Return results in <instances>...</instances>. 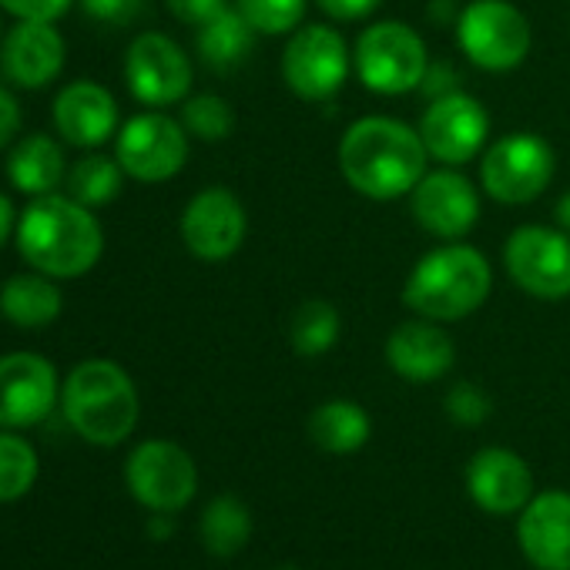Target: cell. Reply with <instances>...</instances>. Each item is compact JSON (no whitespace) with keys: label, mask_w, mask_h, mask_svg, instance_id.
Segmentation results:
<instances>
[{"label":"cell","mask_w":570,"mask_h":570,"mask_svg":"<svg viewBox=\"0 0 570 570\" xmlns=\"http://www.w3.org/2000/svg\"><path fill=\"white\" fill-rule=\"evenodd\" d=\"M14 238L21 258L51 278H81L105 255V228L95 208L58 191L28 202Z\"/></svg>","instance_id":"obj_2"},{"label":"cell","mask_w":570,"mask_h":570,"mask_svg":"<svg viewBox=\"0 0 570 570\" xmlns=\"http://www.w3.org/2000/svg\"><path fill=\"white\" fill-rule=\"evenodd\" d=\"M443 410L450 416V423L456 426H466V430H476L490 420L493 413V400L483 386L470 383V380H460L450 386L446 400H443Z\"/></svg>","instance_id":"obj_32"},{"label":"cell","mask_w":570,"mask_h":570,"mask_svg":"<svg viewBox=\"0 0 570 570\" xmlns=\"http://www.w3.org/2000/svg\"><path fill=\"white\" fill-rule=\"evenodd\" d=\"M195 68L178 41L158 31L138 35L125 51V85L145 108H171L191 95Z\"/></svg>","instance_id":"obj_12"},{"label":"cell","mask_w":570,"mask_h":570,"mask_svg":"<svg viewBox=\"0 0 570 570\" xmlns=\"http://www.w3.org/2000/svg\"><path fill=\"white\" fill-rule=\"evenodd\" d=\"M453 31L460 55L490 75L517 71L533 48L530 21L513 0H466Z\"/></svg>","instance_id":"obj_6"},{"label":"cell","mask_w":570,"mask_h":570,"mask_svg":"<svg viewBox=\"0 0 570 570\" xmlns=\"http://www.w3.org/2000/svg\"><path fill=\"white\" fill-rule=\"evenodd\" d=\"M81 11L98 21V24H108V28H125L131 24L138 14H141V4L145 0H78Z\"/></svg>","instance_id":"obj_33"},{"label":"cell","mask_w":570,"mask_h":570,"mask_svg":"<svg viewBox=\"0 0 570 570\" xmlns=\"http://www.w3.org/2000/svg\"><path fill=\"white\" fill-rule=\"evenodd\" d=\"M68 45L55 21H18L0 41V75L18 91H41L65 71Z\"/></svg>","instance_id":"obj_17"},{"label":"cell","mask_w":570,"mask_h":570,"mask_svg":"<svg viewBox=\"0 0 570 570\" xmlns=\"http://www.w3.org/2000/svg\"><path fill=\"white\" fill-rule=\"evenodd\" d=\"M18 131H21V105L14 91L0 85V151L18 141Z\"/></svg>","instance_id":"obj_38"},{"label":"cell","mask_w":570,"mask_h":570,"mask_svg":"<svg viewBox=\"0 0 570 570\" xmlns=\"http://www.w3.org/2000/svg\"><path fill=\"white\" fill-rule=\"evenodd\" d=\"M181 125L191 138L215 145L235 131V111L218 95H188L181 101Z\"/></svg>","instance_id":"obj_30"},{"label":"cell","mask_w":570,"mask_h":570,"mask_svg":"<svg viewBox=\"0 0 570 570\" xmlns=\"http://www.w3.org/2000/svg\"><path fill=\"white\" fill-rule=\"evenodd\" d=\"M386 363L400 380L413 386H426L453 373L456 343L443 330V323L416 316V320L400 323L386 336Z\"/></svg>","instance_id":"obj_20"},{"label":"cell","mask_w":570,"mask_h":570,"mask_svg":"<svg viewBox=\"0 0 570 570\" xmlns=\"http://www.w3.org/2000/svg\"><path fill=\"white\" fill-rule=\"evenodd\" d=\"M373 436V420L356 400H326L309 413V440L333 456L360 453Z\"/></svg>","instance_id":"obj_24"},{"label":"cell","mask_w":570,"mask_h":570,"mask_svg":"<svg viewBox=\"0 0 570 570\" xmlns=\"http://www.w3.org/2000/svg\"><path fill=\"white\" fill-rule=\"evenodd\" d=\"M61 410L85 443L118 446L135 433L141 400L125 366L115 360H85L61 383Z\"/></svg>","instance_id":"obj_4"},{"label":"cell","mask_w":570,"mask_h":570,"mask_svg":"<svg viewBox=\"0 0 570 570\" xmlns=\"http://www.w3.org/2000/svg\"><path fill=\"white\" fill-rule=\"evenodd\" d=\"M517 543L537 570H570V493L540 490L517 513Z\"/></svg>","instance_id":"obj_21"},{"label":"cell","mask_w":570,"mask_h":570,"mask_svg":"<svg viewBox=\"0 0 570 570\" xmlns=\"http://www.w3.org/2000/svg\"><path fill=\"white\" fill-rule=\"evenodd\" d=\"M493 293L490 258L466 245L446 242L430 248L406 275L403 303L423 320L433 323H460L473 316Z\"/></svg>","instance_id":"obj_3"},{"label":"cell","mask_w":570,"mask_h":570,"mask_svg":"<svg viewBox=\"0 0 570 570\" xmlns=\"http://www.w3.org/2000/svg\"><path fill=\"white\" fill-rule=\"evenodd\" d=\"M61 403V380L51 360L38 353L0 356V426L28 430Z\"/></svg>","instance_id":"obj_16"},{"label":"cell","mask_w":570,"mask_h":570,"mask_svg":"<svg viewBox=\"0 0 570 570\" xmlns=\"http://www.w3.org/2000/svg\"><path fill=\"white\" fill-rule=\"evenodd\" d=\"M255 31L252 24L238 14V8L232 4L228 11H222L215 21H208L205 28H198L195 35V48H198V58L212 68V71H232L238 68L252 48H255Z\"/></svg>","instance_id":"obj_25"},{"label":"cell","mask_w":570,"mask_h":570,"mask_svg":"<svg viewBox=\"0 0 570 570\" xmlns=\"http://www.w3.org/2000/svg\"><path fill=\"white\" fill-rule=\"evenodd\" d=\"M0 41H4V38H0Z\"/></svg>","instance_id":"obj_44"},{"label":"cell","mask_w":570,"mask_h":570,"mask_svg":"<svg viewBox=\"0 0 570 570\" xmlns=\"http://www.w3.org/2000/svg\"><path fill=\"white\" fill-rule=\"evenodd\" d=\"M278 570H299V567H278Z\"/></svg>","instance_id":"obj_43"},{"label":"cell","mask_w":570,"mask_h":570,"mask_svg":"<svg viewBox=\"0 0 570 570\" xmlns=\"http://www.w3.org/2000/svg\"><path fill=\"white\" fill-rule=\"evenodd\" d=\"M78 0H0V11L18 21H58Z\"/></svg>","instance_id":"obj_34"},{"label":"cell","mask_w":570,"mask_h":570,"mask_svg":"<svg viewBox=\"0 0 570 570\" xmlns=\"http://www.w3.org/2000/svg\"><path fill=\"white\" fill-rule=\"evenodd\" d=\"M340 171L346 185L370 202L410 198L430 171V151L420 131L390 115H366L340 138Z\"/></svg>","instance_id":"obj_1"},{"label":"cell","mask_w":570,"mask_h":570,"mask_svg":"<svg viewBox=\"0 0 570 570\" xmlns=\"http://www.w3.org/2000/svg\"><path fill=\"white\" fill-rule=\"evenodd\" d=\"M460 4H453V0H430V21H436V24H456V18H460Z\"/></svg>","instance_id":"obj_40"},{"label":"cell","mask_w":570,"mask_h":570,"mask_svg":"<svg viewBox=\"0 0 570 570\" xmlns=\"http://www.w3.org/2000/svg\"><path fill=\"white\" fill-rule=\"evenodd\" d=\"M168 4V11H171V18L175 21H181V24H188V28H205L208 21H215L222 11H228L232 4L228 0H165Z\"/></svg>","instance_id":"obj_35"},{"label":"cell","mask_w":570,"mask_h":570,"mask_svg":"<svg viewBox=\"0 0 570 570\" xmlns=\"http://www.w3.org/2000/svg\"><path fill=\"white\" fill-rule=\"evenodd\" d=\"M185 248L202 262L232 258L248 235V212L242 198L225 185H208L188 198L178 218Z\"/></svg>","instance_id":"obj_15"},{"label":"cell","mask_w":570,"mask_h":570,"mask_svg":"<svg viewBox=\"0 0 570 570\" xmlns=\"http://www.w3.org/2000/svg\"><path fill=\"white\" fill-rule=\"evenodd\" d=\"M131 497L151 513H178L198 493V466L175 440H145L125 460Z\"/></svg>","instance_id":"obj_11"},{"label":"cell","mask_w":570,"mask_h":570,"mask_svg":"<svg viewBox=\"0 0 570 570\" xmlns=\"http://www.w3.org/2000/svg\"><path fill=\"white\" fill-rule=\"evenodd\" d=\"M416 131L433 161L460 168L483 155L490 138V111L480 98L453 91L426 105Z\"/></svg>","instance_id":"obj_13"},{"label":"cell","mask_w":570,"mask_h":570,"mask_svg":"<svg viewBox=\"0 0 570 570\" xmlns=\"http://www.w3.org/2000/svg\"><path fill=\"white\" fill-rule=\"evenodd\" d=\"M480 191L483 188H476L460 168L443 165L416 181V188L410 191V212L426 235L443 242H463L480 222Z\"/></svg>","instance_id":"obj_14"},{"label":"cell","mask_w":570,"mask_h":570,"mask_svg":"<svg viewBox=\"0 0 570 570\" xmlns=\"http://www.w3.org/2000/svg\"><path fill=\"white\" fill-rule=\"evenodd\" d=\"M55 128L71 148L98 151L121 128V111L115 95L98 81H71L55 98Z\"/></svg>","instance_id":"obj_19"},{"label":"cell","mask_w":570,"mask_h":570,"mask_svg":"<svg viewBox=\"0 0 570 570\" xmlns=\"http://www.w3.org/2000/svg\"><path fill=\"white\" fill-rule=\"evenodd\" d=\"M503 268L520 293L540 303L570 299V232L560 225H520L503 242Z\"/></svg>","instance_id":"obj_9"},{"label":"cell","mask_w":570,"mask_h":570,"mask_svg":"<svg viewBox=\"0 0 570 570\" xmlns=\"http://www.w3.org/2000/svg\"><path fill=\"white\" fill-rule=\"evenodd\" d=\"M557 171V155L543 135L510 131L490 141L480 155V188L500 205L537 202Z\"/></svg>","instance_id":"obj_7"},{"label":"cell","mask_w":570,"mask_h":570,"mask_svg":"<svg viewBox=\"0 0 570 570\" xmlns=\"http://www.w3.org/2000/svg\"><path fill=\"white\" fill-rule=\"evenodd\" d=\"M466 493L490 517L520 513L537 493L533 470L507 446H483L466 463Z\"/></svg>","instance_id":"obj_18"},{"label":"cell","mask_w":570,"mask_h":570,"mask_svg":"<svg viewBox=\"0 0 570 570\" xmlns=\"http://www.w3.org/2000/svg\"><path fill=\"white\" fill-rule=\"evenodd\" d=\"M306 4L309 0H235L238 14L252 24V31L268 38H285L299 31Z\"/></svg>","instance_id":"obj_31"},{"label":"cell","mask_w":570,"mask_h":570,"mask_svg":"<svg viewBox=\"0 0 570 570\" xmlns=\"http://www.w3.org/2000/svg\"><path fill=\"white\" fill-rule=\"evenodd\" d=\"M198 537L212 557H235L252 540V510L235 493H218L208 500L198 520Z\"/></svg>","instance_id":"obj_26"},{"label":"cell","mask_w":570,"mask_h":570,"mask_svg":"<svg viewBox=\"0 0 570 570\" xmlns=\"http://www.w3.org/2000/svg\"><path fill=\"white\" fill-rule=\"evenodd\" d=\"M430 61L433 58L423 35L403 21H373L353 45L356 81L380 98L420 91Z\"/></svg>","instance_id":"obj_5"},{"label":"cell","mask_w":570,"mask_h":570,"mask_svg":"<svg viewBox=\"0 0 570 570\" xmlns=\"http://www.w3.org/2000/svg\"><path fill=\"white\" fill-rule=\"evenodd\" d=\"M8 181L14 191L28 198L55 195L68 181L65 148L51 135H41V131L14 141L8 155Z\"/></svg>","instance_id":"obj_22"},{"label":"cell","mask_w":570,"mask_h":570,"mask_svg":"<svg viewBox=\"0 0 570 570\" xmlns=\"http://www.w3.org/2000/svg\"><path fill=\"white\" fill-rule=\"evenodd\" d=\"M353 75V48L330 24H306L282 48V81L309 105L333 101Z\"/></svg>","instance_id":"obj_8"},{"label":"cell","mask_w":570,"mask_h":570,"mask_svg":"<svg viewBox=\"0 0 570 570\" xmlns=\"http://www.w3.org/2000/svg\"><path fill=\"white\" fill-rule=\"evenodd\" d=\"M38 450L18 436V430L0 426V503H14L38 483Z\"/></svg>","instance_id":"obj_29"},{"label":"cell","mask_w":570,"mask_h":570,"mask_svg":"<svg viewBox=\"0 0 570 570\" xmlns=\"http://www.w3.org/2000/svg\"><path fill=\"white\" fill-rule=\"evenodd\" d=\"M460 75H456V68L450 65V61H430V68H426V78H423V85H420V91L433 101V98H443V95H453V91H463L460 88Z\"/></svg>","instance_id":"obj_37"},{"label":"cell","mask_w":570,"mask_h":570,"mask_svg":"<svg viewBox=\"0 0 570 570\" xmlns=\"http://www.w3.org/2000/svg\"><path fill=\"white\" fill-rule=\"evenodd\" d=\"M125 168L118 165L115 155H101V151H88L81 161H75L68 168V181L65 191L81 202L85 208H105L121 195L125 185Z\"/></svg>","instance_id":"obj_27"},{"label":"cell","mask_w":570,"mask_h":570,"mask_svg":"<svg viewBox=\"0 0 570 570\" xmlns=\"http://www.w3.org/2000/svg\"><path fill=\"white\" fill-rule=\"evenodd\" d=\"M553 218H557V225H560L563 232H570V188L560 191V198H557V205H553Z\"/></svg>","instance_id":"obj_42"},{"label":"cell","mask_w":570,"mask_h":570,"mask_svg":"<svg viewBox=\"0 0 570 570\" xmlns=\"http://www.w3.org/2000/svg\"><path fill=\"white\" fill-rule=\"evenodd\" d=\"M188 141L181 118H171L158 108H148L128 118L115 135V158L128 178L141 185L171 181L188 161Z\"/></svg>","instance_id":"obj_10"},{"label":"cell","mask_w":570,"mask_h":570,"mask_svg":"<svg viewBox=\"0 0 570 570\" xmlns=\"http://www.w3.org/2000/svg\"><path fill=\"white\" fill-rule=\"evenodd\" d=\"M343 333L340 309L330 299H306L296 306L289 320V346L303 360H320L326 356Z\"/></svg>","instance_id":"obj_28"},{"label":"cell","mask_w":570,"mask_h":570,"mask_svg":"<svg viewBox=\"0 0 570 570\" xmlns=\"http://www.w3.org/2000/svg\"><path fill=\"white\" fill-rule=\"evenodd\" d=\"M65 296L58 289V278L45 272H18L0 289V316L18 330H48L61 320Z\"/></svg>","instance_id":"obj_23"},{"label":"cell","mask_w":570,"mask_h":570,"mask_svg":"<svg viewBox=\"0 0 570 570\" xmlns=\"http://www.w3.org/2000/svg\"><path fill=\"white\" fill-rule=\"evenodd\" d=\"M320 11L340 24H353V21H366L373 18L380 8H383V0H316Z\"/></svg>","instance_id":"obj_36"},{"label":"cell","mask_w":570,"mask_h":570,"mask_svg":"<svg viewBox=\"0 0 570 570\" xmlns=\"http://www.w3.org/2000/svg\"><path fill=\"white\" fill-rule=\"evenodd\" d=\"M175 513H151L148 517V537L151 540H168L175 533Z\"/></svg>","instance_id":"obj_41"},{"label":"cell","mask_w":570,"mask_h":570,"mask_svg":"<svg viewBox=\"0 0 570 570\" xmlns=\"http://www.w3.org/2000/svg\"><path fill=\"white\" fill-rule=\"evenodd\" d=\"M18 208H14V202H11V195H4L0 191V248H4L11 238H14V232H18Z\"/></svg>","instance_id":"obj_39"}]
</instances>
